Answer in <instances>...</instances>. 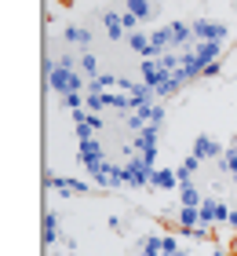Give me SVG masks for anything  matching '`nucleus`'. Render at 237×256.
<instances>
[{
	"label": "nucleus",
	"mask_w": 237,
	"mask_h": 256,
	"mask_svg": "<svg viewBox=\"0 0 237 256\" xmlns=\"http://www.w3.org/2000/svg\"><path fill=\"white\" fill-rule=\"evenodd\" d=\"M51 88L73 114L77 158L102 187H150L157 176L164 106L142 80L99 74L84 55L51 59Z\"/></svg>",
	"instance_id": "1"
},
{
	"label": "nucleus",
	"mask_w": 237,
	"mask_h": 256,
	"mask_svg": "<svg viewBox=\"0 0 237 256\" xmlns=\"http://www.w3.org/2000/svg\"><path fill=\"white\" fill-rule=\"evenodd\" d=\"M227 40L230 33L216 18H175L153 30L128 33V44L139 59V80L161 99L175 96L216 66Z\"/></svg>",
	"instance_id": "2"
},
{
	"label": "nucleus",
	"mask_w": 237,
	"mask_h": 256,
	"mask_svg": "<svg viewBox=\"0 0 237 256\" xmlns=\"http://www.w3.org/2000/svg\"><path fill=\"white\" fill-rule=\"evenodd\" d=\"M172 187L186 227H237V136H201L179 161Z\"/></svg>",
	"instance_id": "3"
},
{
	"label": "nucleus",
	"mask_w": 237,
	"mask_h": 256,
	"mask_svg": "<svg viewBox=\"0 0 237 256\" xmlns=\"http://www.w3.org/2000/svg\"><path fill=\"white\" fill-rule=\"evenodd\" d=\"M132 256H194L179 238H172V234H146L135 246Z\"/></svg>",
	"instance_id": "4"
}]
</instances>
